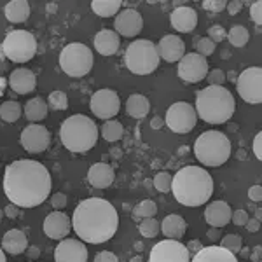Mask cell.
<instances>
[{"instance_id":"obj_1","label":"cell","mask_w":262,"mask_h":262,"mask_svg":"<svg viewBox=\"0 0 262 262\" xmlns=\"http://www.w3.org/2000/svg\"><path fill=\"white\" fill-rule=\"evenodd\" d=\"M49 170L35 159H18L7 164L4 173V192L18 208H35L51 194Z\"/></svg>"},{"instance_id":"obj_2","label":"cell","mask_w":262,"mask_h":262,"mask_svg":"<svg viewBox=\"0 0 262 262\" xmlns=\"http://www.w3.org/2000/svg\"><path fill=\"white\" fill-rule=\"evenodd\" d=\"M72 227L84 243L98 245L114 238L119 227L117 210L103 198H88L72 215Z\"/></svg>"},{"instance_id":"obj_3","label":"cell","mask_w":262,"mask_h":262,"mask_svg":"<svg viewBox=\"0 0 262 262\" xmlns=\"http://www.w3.org/2000/svg\"><path fill=\"white\" fill-rule=\"evenodd\" d=\"M171 192L182 206L196 208L213 194V179L201 166H184L171 177Z\"/></svg>"},{"instance_id":"obj_4","label":"cell","mask_w":262,"mask_h":262,"mask_svg":"<svg viewBox=\"0 0 262 262\" xmlns=\"http://www.w3.org/2000/svg\"><path fill=\"white\" fill-rule=\"evenodd\" d=\"M196 114L208 124H224L232 117L236 101L224 86H206L196 95Z\"/></svg>"},{"instance_id":"obj_5","label":"cell","mask_w":262,"mask_h":262,"mask_svg":"<svg viewBox=\"0 0 262 262\" xmlns=\"http://www.w3.org/2000/svg\"><path fill=\"white\" fill-rule=\"evenodd\" d=\"M60 138L67 150L84 154L91 150L98 142V126L91 117L84 114H74L63 121Z\"/></svg>"},{"instance_id":"obj_6","label":"cell","mask_w":262,"mask_h":262,"mask_svg":"<svg viewBox=\"0 0 262 262\" xmlns=\"http://www.w3.org/2000/svg\"><path fill=\"white\" fill-rule=\"evenodd\" d=\"M194 156L205 166H222L231 158V140L222 131H205L194 142Z\"/></svg>"},{"instance_id":"obj_7","label":"cell","mask_w":262,"mask_h":262,"mask_svg":"<svg viewBox=\"0 0 262 262\" xmlns=\"http://www.w3.org/2000/svg\"><path fill=\"white\" fill-rule=\"evenodd\" d=\"M159 53L154 42L138 39L128 46L124 53V65L131 74L135 75H149L158 70L159 67Z\"/></svg>"},{"instance_id":"obj_8","label":"cell","mask_w":262,"mask_h":262,"mask_svg":"<svg viewBox=\"0 0 262 262\" xmlns=\"http://www.w3.org/2000/svg\"><path fill=\"white\" fill-rule=\"evenodd\" d=\"M93 63H95V58H93L91 49L81 42H72L60 53V67L70 77L88 75L93 69Z\"/></svg>"},{"instance_id":"obj_9","label":"cell","mask_w":262,"mask_h":262,"mask_svg":"<svg viewBox=\"0 0 262 262\" xmlns=\"http://www.w3.org/2000/svg\"><path fill=\"white\" fill-rule=\"evenodd\" d=\"M0 53L14 63H27L37 54V39L27 30H12L6 35Z\"/></svg>"},{"instance_id":"obj_10","label":"cell","mask_w":262,"mask_h":262,"mask_svg":"<svg viewBox=\"0 0 262 262\" xmlns=\"http://www.w3.org/2000/svg\"><path fill=\"white\" fill-rule=\"evenodd\" d=\"M198 122V114L196 108L187 101H177L166 111L164 116V124L170 128L173 133L185 135L189 131L194 129Z\"/></svg>"},{"instance_id":"obj_11","label":"cell","mask_w":262,"mask_h":262,"mask_svg":"<svg viewBox=\"0 0 262 262\" xmlns=\"http://www.w3.org/2000/svg\"><path fill=\"white\" fill-rule=\"evenodd\" d=\"M238 95L252 105H259L262 101V69L260 67H250L238 75L236 81Z\"/></svg>"},{"instance_id":"obj_12","label":"cell","mask_w":262,"mask_h":262,"mask_svg":"<svg viewBox=\"0 0 262 262\" xmlns=\"http://www.w3.org/2000/svg\"><path fill=\"white\" fill-rule=\"evenodd\" d=\"M90 108L98 119L111 121L121 111V100L119 95L112 90H98L91 96Z\"/></svg>"},{"instance_id":"obj_13","label":"cell","mask_w":262,"mask_h":262,"mask_svg":"<svg viewBox=\"0 0 262 262\" xmlns=\"http://www.w3.org/2000/svg\"><path fill=\"white\" fill-rule=\"evenodd\" d=\"M149 262H191V253L177 239H163L152 247Z\"/></svg>"},{"instance_id":"obj_14","label":"cell","mask_w":262,"mask_h":262,"mask_svg":"<svg viewBox=\"0 0 262 262\" xmlns=\"http://www.w3.org/2000/svg\"><path fill=\"white\" fill-rule=\"evenodd\" d=\"M179 77L184 82L189 84H198L203 79H206L208 74V61L206 58L200 56L198 53H187L184 54V58L179 61V70H177Z\"/></svg>"},{"instance_id":"obj_15","label":"cell","mask_w":262,"mask_h":262,"mask_svg":"<svg viewBox=\"0 0 262 262\" xmlns=\"http://www.w3.org/2000/svg\"><path fill=\"white\" fill-rule=\"evenodd\" d=\"M19 142L30 154H42L51 143V133L44 124H28L21 131Z\"/></svg>"},{"instance_id":"obj_16","label":"cell","mask_w":262,"mask_h":262,"mask_svg":"<svg viewBox=\"0 0 262 262\" xmlns=\"http://www.w3.org/2000/svg\"><path fill=\"white\" fill-rule=\"evenodd\" d=\"M114 28H116L117 35L122 37H137L138 33L143 30V18L138 11L135 9H126L121 11L119 14L116 16V21H114Z\"/></svg>"},{"instance_id":"obj_17","label":"cell","mask_w":262,"mask_h":262,"mask_svg":"<svg viewBox=\"0 0 262 262\" xmlns=\"http://www.w3.org/2000/svg\"><path fill=\"white\" fill-rule=\"evenodd\" d=\"M56 262H88V248L79 239H61L54 250Z\"/></svg>"},{"instance_id":"obj_18","label":"cell","mask_w":262,"mask_h":262,"mask_svg":"<svg viewBox=\"0 0 262 262\" xmlns=\"http://www.w3.org/2000/svg\"><path fill=\"white\" fill-rule=\"evenodd\" d=\"M70 217L63 212H51L48 217H46L44 224H42V229H44V234L51 239H65L67 234H70Z\"/></svg>"},{"instance_id":"obj_19","label":"cell","mask_w":262,"mask_h":262,"mask_svg":"<svg viewBox=\"0 0 262 262\" xmlns=\"http://www.w3.org/2000/svg\"><path fill=\"white\" fill-rule=\"evenodd\" d=\"M156 48H158L159 58L168 63L180 61L185 54V44L179 35H164Z\"/></svg>"},{"instance_id":"obj_20","label":"cell","mask_w":262,"mask_h":262,"mask_svg":"<svg viewBox=\"0 0 262 262\" xmlns=\"http://www.w3.org/2000/svg\"><path fill=\"white\" fill-rule=\"evenodd\" d=\"M232 210L226 201H213L205 210V222L210 227H226L231 222Z\"/></svg>"},{"instance_id":"obj_21","label":"cell","mask_w":262,"mask_h":262,"mask_svg":"<svg viewBox=\"0 0 262 262\" xmlns=\"http://www.w3.org/2000/svg\"><path fill=\"white\" fill-rule=\"evenodd\" d=\"M170 21H171V27L175 28L177 32L189 33V32H192L198 25V12L194 11L192 7L180 6L171 12Z\"/></svg>"},{"instance_id":"obj_22","label":"cell","mask_w":262,"mask_h":262,"mask_svg":"<svg viewBox=\"0 0 262 262\" xmlns=\"http://www.w3.org/2000/svg\"><path fill=\"white\" fill-rule=\"evenodd\" d=\"M9 88L18 95H28L37 88V77L30 69H16L9 75Z\"/></svg>"},{"instance_id":"obj_23","label":"cell","mask_w":262,"mask_h":262,"mask_svg":"<svg viewBox=\"0 0 262 262\" xmlns=\"http://www.w3.org/2000/svg\"><path fill=\"white\" fill-rule=\"evenodd\" d=\"M116 180V173H114L112 166L107 163H96L93 164L88 171V182L95 189H107L111 187Z\"/></svg>"},{"instance_id":"obj_24","label":"cell","mask_w":262,"mask_h":262,"mask_svg":"<svg viewBox=\"0 0 262 262\" xmlns=\"http://www.w3.org/2000/svg\"><path fill=\"white\" fill-rule=\"evenodd\" d=\"M93 42H95V49L101 56H112V54H116L119 51L121 37L114 30H100L95 35Z\"/></svg>"},{"instance_id":"obj_25","label":"cell","mask_w":262,"mask_h":262,"mask_svg":"<svg viewBox=\"0 0 262 262\" xmlns=\"http://www.w3.org/2000/svg\"><path fill=\"white\" fill-rule=\"evenodd\" d=\"M28 248V239L27 234L19 229H11L4 234L2 238V250L11 255H21Z\"/></svg>"},{"instance_id":"obj_26","label":"cell","mask_w":262,"mask_h":262,"mask_svg":"<svg viewBox=\"0 0 262 262\" xmlns=\"http://www.w3.org/2000/svg\"><path fill=\"white\" fill-rule=\"evenodd\" d=\"M191 262H238V257L227 252L226 248L212 245V247H203Z\"/></svg>"},{"instance_id":"obj_27","label":"cell","mask_w":262,"mask_h":262,"mask_svg":"<svg viewBox=\"0 0 262 262\" xmlns=\"http://www.w3.org/2000/svg\"><path fill=\"white\" fill-rule=\"evenodd\" d=\"M185 231H187V222L182 215L171 213L166 215L161 222V232L166 236V239H177L180 242L185 236Z\"/></svg>"},{"instance_id":"obj_28","label":"cell","mask_w":262,"mask_h":262,"mask_svg":"<svg viewBox=\"0 0 262 262\" xmlns=\"http://www.w3.org/2000/svg\"><path fill=\"white\" fill-rule=\"evenodd\" d=\"M4 14L11 23H25L30 18V4L27 0H11L4 7Z\"/></svg>"},{"instance_id":"obj_29","label":"cell","mask_w":262,"mask_h":262,"mask_svg":"<svg viewBox=\"0 0 262 262\" xmlns=\"http://www.w3.org/2000/svg\"><path fill=\"white\" fill-rule=\"evenodd\" d=\"M48 112H49V107L44 100L35 96V98H30L25 103V116L27 119L32 122V124H37L39 121L46 119L48 117Z\"/></svg>"},{"instance_id":"obj_30","label":"cell","mask_w":262,"mask_h":262,"mask_svg":"<svg viewBox=\"0 0 262 262\" xmlns=\"http://www.w3.org/2000/svg\"><path fill=\"white\" fill-rule=\"evenodd\" d=\"M150 103L143 95H131L128 101H126V112L133 119H143L149 114Z\"/></svg>"},{"instance_id":"obj_31","label":"cell","mask_w":262,"mask_h":262,"mask_svg":"<svg viewBox=\"0 0 262 262\" xmlns=\"http://www.w3.org/2000/svg\"><path fill=\"white\" fill-rule=\"evenodd\" d=\"M121 7V0H93L91 2L93 12L98 14L100 18H112V16H116L119 12Z\"/></svg>"},{"instance_id":"obj_32","label":"cell","mask_w":262,"mask_h":262,"mask_svg":"<svg viewBox=\"0 0 262 262\" xmlns=\"http://www.w3.org/2000/svg\"><path fill=\"white\" fill-rule=\"evenodd\" d=\"M21 112H23V107L14 100L4 101V103L0 105V119L6 121V122L18 121L21 117Z\"/></svg>"},{"instance_id":"obj_33","label":"cell","mask_w":262,"mask_h":262,"mask_svg":"<svg viewBox=\"0 0 262 262\" xmlns=\"http://www.w3.org/2000/svg\"><path fill=\"white\" fill-rule=\"evenodd\" d=\"M122 135H124V128H122L121 122L116 121V119L107 121L103 126H101V137H103L107 142H111V143L121 140Z\"/></svg>"},{"instance_id":"obj_34","label":"cell","mask_w":262,"mask_h":262,"mask_svg":"<svg viewBox=\"0 0 262 262\" xmlns=\"http://www.w3.org/2000/svg\"><path fill=\"white\" fill-rule=\"evenodd\" d=\"M158 213V205H156L152 200H143L138 203L133 208V219L135 221H143V219H152Z\"/></svg>"},{"instance_id":"obj_35","label":"cell","mask_w":262,"mask_h":262,"mask_svg":"<svg viewBox=\"0 0 262 262\" xmlns=\"http://www.w3.org/2000/svg\"><path fill=\"white\" fill-rule=\"evenodd\" d=\"M227 40H229L234 48H243V46H247L248 40H250V32L245 27H242V25H236V27H232L231 30L227 32Z\"/></svg>"},{"instance_id":"obj_36","label":"cell","mask_w":262,"mask_h":262,"mask_svg":"<svg viewBox=\"0 0 262 262\" xmlns=\"http://www.w3.org/2000/svg\"><path fill=\"white\" fill-rule=\"evenodd\" d=\"M138 231L143 238H154L161 232V224L159 221H156V217L152 219H143V221L138 224Z\"/></svg>"},{"instance_id":"obj_37","label":"cell","mask_w":262,"mask_h":262,"mask_svg":"<svg viewBox=\"0 0 262 262\" xmlns=\"http://www.w3.org/2000/svg\"><path fill=\"white\" fill-rule=\"evenodd\" d=\"M48 107L53 111H67L69 108V96L63 91H53L48 98Z\"/></svg>"},{"instance_id":"obj_38","label":"cell","mask_w":262,"mask_h":262,"mask_svg":"<svg viewBox=\"0 0 262 262\" xmlns=\"http://www.w3.org/2000/svg\"><path fill=\"white\" fill-rule=\"evenodd\" d=\"M221 247L226 248L227 252L238 255L239 250L243 248V239H242V236H238V234H227V236H224V238H221Z\"/></svg>"},{"instance_id":"obj_39","label":"cell","mask_w":262,"mask_h":262,"mask_svg":"<svg viewBox=\"0 0 262 262\" xmlns=\"http://www.w3.org/2000/svg\"><path fill=\"white\" fill-rule=\"evenodd\" d=\"M217 44H213L208 37H198V40H194V49L198 51V54L203 58H208L215 53Z\"/></svg>"},{"instance_id":"obj_40","label":"cell","mask_w":262,"mask_h":262,"mask_svg":"<svg viewBox=\"0 0 262 262\" xmlns=\"http://www.w3.org/2000/svg\"><path fill=\"white\" fill-rule=\"evenodd\" d=\"M154 187L158 189L159 192H171V175L168 171H159L158 175L154 177Z\"/></svg>"},{"instance_id":"obj_41","label":"cell","mask_w":262,"mask_h":262,"mask_svg":"<svg viewBox=\"0 0 262 262\" xmlns=\"http://www.w3.org/2000/svg\"><path fill=\"white\" fill-rule=\"evenodd\" d=\"M208 39L217 44V42H222L224 39H227V32L222 25H213V27L208 28Z\"/></svg>"},{"instance_id":"obj_42","label":"cell","mask_w":262,"mask_h":262,"mask_svg":"<svg viewBox=\"0 0 262 262\" xmlns=\"http://www.w3.org/2000/svg\"><path fill=\"white\" fill-rule=\"evenodd\" d=\"M206 79H208V86H224V82H226V74H224L221 69H215L206 74Z\"/></svg>"},{"instance_id":"obj_43","label":"cell","mask_w":262,"mask_h":262,"mask_svg":"<svg viewBox=\"0 0 262 262\" xmlns=\"http://www.w3.org/2000/svg\"><path fill=\"white\" fill-rule=\"evenodd\" d=\"M250 19L257 27L262 25V2L260 0H255L253 4H250Z\"/></svg>"},{"instance_id":"obj_44","label":"cell","mask_w":262,"mask_h":262,"mask_svg":"<svg viewBox=\"0 0 262 262\" xmlns=\"http://www.w3.org/2000/svg\"><path fill=\"white\" fill-rule=\"evenodd\" d=\"M203 7L206 11H212V12H222L227 7L226 0H205L203 2Z\"/></svg>"},{"instance_id":"obj_45","label":"cell","mask_w":262,"mask_h":262,"mask_svg":"<svg viewBox=\"0 0 262 262\" xmlns=\"http://www.w3.org/2000/svg\"><path fill=\"white\" fill-rule=\"evenodd\" d=\"M51 206H53L54 210H63L67 206V194H63V192H56V194H53V198H51Z\"/></svg>"},{"instance_id":"obj_46","label":"cell","mask_w":262,"mask_h":262,"mask_svg":"<svg viewBox=\"0 0 262 262\" xmlns=\"http://www.w3.org/2000/svg\"><path fill=\"white\" fill-rule=\"evenodd\" d=\"M248 213L245 212V210H236V212H232V215H231V222L234 224V226H245L247 224V221H248Z\"/></svg>"},{"instance_id":"obj_47","label":"cell","mask_w":262,"mask_h":262,"mask_svg":"<svg viewBox=\"0 0 262 262\" xmlns=\"http://www.w3.org/2000/svg\"><path fill=\"white\" fill-rule=\"evenodd\" d=\"M95 262H119V259H117V255H116V253L103 250V252L96 253Z\"/></svg>"},{"instance_id":"obj_48","label":"cell","mask_w":262,"mask_h":262,"mask_svg":"<svg viewBox=\"0 0 262 262\" xmlns=\"http://www.w3.org/2000/svg\"><path fill=\"white\" fill-rule=\"evenodd\" d=\"M248 200L250 201H255V203H259L262 200V187L259 184L257 185H252L250 189H248Z\"/></svg>"},{"instance_id":"obj_49","label":"cell","mask_w":262,"mask_h":262,"mask_svg":"<svg viewBox=\"0 0 262 262\" xmlns=\"http://www.w3.org/2000/svg\"><path fill=\"white\" fill-rule=\"evenodd\" d=\"M242 7H243V2H242V0H232V2H227L226 11L229 12L231 16H236V14H239Z\"/></svg>"},{"instance_id":"obj_50","label":"cell","mask_w":262,"mask_h":262,"mask_svg":"<svg viewBox=\"0 0 262 262\" xmlns=\"http://www.w3.org/2000/svg\"><path fill=\"white\" fill-rule=\"evenodd\" d=\"M260 142H262V133L259 131V133L255 135V138H253V154H255V158L262 159V149H260Z\"/></svg>"},{"instance_id":"obj_51","label":"cell","mask_w":262,"mask_h":262,"mask_svg":"<svg viewBox=\"0 0 262 262\" xmlns=\"http://www.w3.org/2000/svg\"><path fill=\"white\" fill-rule=\"evenodd\" d=\"M185 248L189 250V253H192V255H196L198 252L203 248V243L200 242V239H191L187 245H185Z\"/></svg>"},{"instance_id":"obj_52","label":"cell","mask_w":262,"mask_h":262,"mask_svg":"<svg viewBox=\"0 0 262 262\" xmlns=\"http://www.w3.org/2000/svg\"><path fill=\"white\" fill-rule=\"evenodd\" d=\"M4 215L14 221V219L19 215V208H18V206H16V205H12V203H9V205L6 206V210H4Z\"/></svg>"},{"instance_id":"obj_53","label":"cell","mask_w":262,"mask_h":262,"mask_svg":"<svg viewBox=\"0 0 262 262\" xmlns=\"http://www.w3.org/2000/svg\"><path fill=\"white\" fill-rule=\"evenodd\" d=\"M206 236H208L210 242H221V229L219 227H210L208 232H206Z\"/></svg>"},{"instance_id":"obj_54","label":"cell","mask_w":262,"mask_h":262,"mask_svg":"<svg viewBox=\"0 0 262 262\" xmlns=\"http://www.w3.org/2000/svg\"><path fill=\"white\" fill-rule=\"evenodd\" d=\"M245 227H247L250 232H257L260 229V221H257V219H248L247 224H245Z\"/></svg>"},{"instance_id":"obj_55","label":"cell","mask_w":262,"mask_h":262,"mask_svg":"<svg viewBox=\"0 0 262 262\" xmlns=\"http://www.w3.org/2000/svg\"><path fill=\"white\" fill-rule=\"evenodd\" d=\"M250 262H260L262 259V247L260 245H257V247H253V252L250 253Z\"/></svg>"},{"instance_id":"obj_56","label":"cell","mask_w":262,"mask_h":262,"mask_svg":"<svg viewBox=\"0 0 262 262\" xmlns=\"http://www.w3.org/2000/svg\"><path fill=\"white\" fill-rule=\"evenodd\" d=\"M27 253H28V259L35 260L37 257L40 255V250H39L37 247H28V248H27Z\"/></svg>"},{"instance_id":"obj_57","label":"cell","mask_w":262,"mask_h":262,"mask_svg":"<svg viewBox=\"0 0 262 262\" xmlns=\"http://www.w3.org/2000/svg\"><path fill=\"white\" fill-rule=\"evenodd\" d=\"M163 124H164V121L161 119V117H154V119L150 121V128H152V129H159V128H163Z\"/></svg>"},{"instance_id":"obj_58","label":"cell","mask_w":262,"mask_h":262,"mask_svg":"<svg viewBox=\"0 0 262 262\" xmlns=\"http://www.w3.org/2000/svg\"><path fill=\"white\" fill-rule=\"evenodd\" d=\"M0 262H7V259H6V252L0 248Z\"/></svg>"},{"instance_id":"obj_59","label":"cell","mask_w":262,"mask_h":262,"mask_svg":"<svg viewBox=\"0 0 262 262\" xmlns=\"http://www.w3.org/2000/svg\"><path fill=\"white\" fill-rule=\"evenodd\" d=\"M129 262H143V260H142V257H140V255H137V257H133V259H131Z\"/></svg>"},{"instance_id":"obj_60","label":"cell","mask_w":262,"mask_h":262,"mask_svg":"<svg viewBox=\"0 0 262 262\" xmlns=\"http://www.w3.org/2000/svg\"><path fill=\"white\" fill-rule=\"evenodd\" d=\"M4 217H6V215H4V210L0 208V222H2V219H4Z\"/></svg>"}]
</instances>
